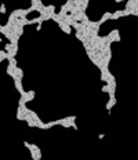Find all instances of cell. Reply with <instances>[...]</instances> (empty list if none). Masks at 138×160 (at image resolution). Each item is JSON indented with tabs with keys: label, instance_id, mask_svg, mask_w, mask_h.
Returning a JSON list of instances; mask_svg holds the SVG:
<instances>
[{
	"label": "cell",
	"instance_id": "1",
	"mask_svg": "<svg viewBox=\"0 0 138 160\" xmlns=\"http://www.w3.org/2000/svg\"><path fill=\"white\" fill-rule=\"evenodd\" d=\"M51 124L54 126H61V127H65V128H73V130H77V126H76V116H66V117H62V119H58V120H54L51 121Z\"/></svg>",
	"mask_w": 138,
	"mask_h": 160
},
{
	"label": "cell",
	"instance_id": "2",
	"mask_svg": "<svg viewBox=\"0 0 138 160\" xmlns=\"http://www.w3.org/2000/svg\"><path fill=\"white\" fill-rule=\"evenodd\" d=\"M23 145H25V148L31 152L32 160H42V149L39 148V145L31 144V142H28V141H23Z\"/></svg>",
	"mask_w": 138,
	"mask_h": 160
},
{
	"label": "cell",
	"instance_id": "3",
	"mask_svg": "<svg viewBox=\"0 0 138 160\" xmlns=\"http://www.w3.org/2000/svg\"><path fill=\"white\" fill-rule=\"evenodd\" d=\"M35 97H36V93L33 91V90H25V93H23L22 95H19V102H22V104H28V102H31L35 99Z\"/></svg>",
	"mask_w": 138,
	"mask_h": 160
},
{
	"label": "cell",
	"instance_id": "4",
	"mask_svg": "<svg viewBox=\"0 0 138 160\" xmlns=\"http://www.w3.org/2000/svg\"><path fill=\"white\" fill-rule=\"evenodd\" d=\"M108 37L111 40V43L113 44V43H119L120 41V32H119V29H113V31H111V32L108 33Z\"/></svg>",
	"mask_w": 138,
	"mask_h": 160
},
{
	"label": "cell",
	"instance_id": "5",
	"mask_svg": "<svg viewBox=\"0 0 138 160\" xmlns=\"http://www.w3.org/2000/svg\"><path fill=\"white\" fill-rule=\"evenodd\" d=\"M57 24H58V26H60L66 35H70V33H72V28H70L66 22H64V21H57Z\"/></svg>",
	"mask_w": 138,
	"mask_h": 160
},
{
	"label": "cell",
	"instance_id": "6",
	"mask_svg": "<svg viewBox=\"0 0 138 160\" xmlns=\"http://www.w3.org/2000/svg\"><path fill=\"white\" fill-rule=\"evenodd\" d=\"M111 14H112V11H105V14H102V17H101L100 19L97 21V24L101 26V25L104 24V22L109 21V19H111Z\"/></svg>",
	"mask_w": 138,
	"mask_h": 160
},
{
	"label": "cell",
	"instance_id": "7",
	"mask_svg": "<svg viewBox=\"0 0 138 160\" xmlns=\"http://www.w3.org/2000/svg\"><path fill=\"white\" fill-rule=\"evenodd\" d=\"M116 102H117V99H108L107 106H105V108H107V111H108V112H111V111H112V108H113V106L116 105Z\"/></svg>",
	"mask_w": 138,
	"mask_h": 160
},
{
	"label": "cell",
	"instance_id": "8",
	"mask_svg": "<svg viewBox=\"0 0 138 160\" xmlns=\"http://www.w3.org/2000/svg\"><path fill=\"white\" fill-rule=\"evenodd\" d=\"M4 10H6V7H4V4H1V6H0V13H1V14H4V13H6Z\"/></svg>",
	"mask_w": 138,
	"mask_h": 160
},
{
	"label": "cell",
	"instance_id": "9",
	"mask_svg": "<svg viewBox=\"0 0 138 160\" xmlns=\"http://www.w3.org/2000/svg\"><path fill=\"white\" fill-rule=\"evenodd\" d=\"M0 43H1V37H0Z\"/></svg>",
	"mask_w": 138,
	"mask_h": 160
}]
</instances>
